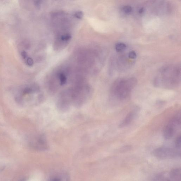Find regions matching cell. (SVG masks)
<instances>
[{
  "mask_svg": "<svg viewBox=\"0 0 181 181\" xmlns=\"http://www.w3.org/2000/svg\"><path fill=\"white\" fill-rule=\"evenodd\" d=\"M181 82V68L178 65H168L161 69L154 80L155 87L168 90L176 88Z\"/></svg>",
  "mask_w": 181,
  "mask_h": 181,
  "instance_id": "obj_1",
  "label": "cell"
},
{
  "mask_svg": "<svg viewBox=\"0 0 181 181\" xmlns=\"http://www.w3.org/2000/svg\"><path fill=\"white\" fill-rule=\"evenodd\" d=\"M135 77L121 78L112 83L110 90V98L114 102L120 103L129 99L131 93L137 83Z\"/></svg>",
  "mask_w": 181,
  "mask_h": 181,
  "instance_id": "obj_2",
  "label": "cell"
},
{
  "mask_svg": "<svg viewBox=\"0 0 181 181\" xmlns=\"http://www.w3.org/2000/svg\"><path fill=\"white\" fill-rule=\"evenodd\" d=\"M91 88L87 85L78 84L69 88L72 105L80 107L86 102L91 96Z\"/></svg>",
  "mask_w": 181,
  "mask_h": 181,
  "instance_id": "obj_3",
  "label": "cell"
},
{
  "mask_svg": "<svg viewBox=\"0 0 181 181\" xmlns=\"http://www.w3.org/2000/svg\"><path fill=\"white\" fill-rule=\"evenodd\" d=\"M180 113H178L171 118L164 128L163 137L166 140H169L173 137L178 128L180 126Z\"/></svg>",
  "mask_w": 181,
  "mask_h": 181,
  "instance_id": "obj_4",
  "label": "cell"
},
{
  "mask_svg": "<svg viewBox=\"0 0 181 181\" xmlns=\"http://www.w3.org/2000/svg\"><path fill=\"white\" fill-rule=\"evenodd\" d=\"M153 154L160 159H168L176 157L179 155L177 150L168 147H162L155 149Z\"/></svg>",
  "mask_w": 181,
  "mask_h": 181,
  "instance_id": "obj_5",
  "label": "cell"
},
{
  "mask_svg": "<svg viewBox=\"0 0 181 181\" xmlns=\"http://www.w3.org/2000/svg\"><path fill=\"white\" fill-rule=\"evenodd\" d=\"M57 106L59 109L63 111H67L72 105L71 97L69 89L63 91L58 97Z\"/></svg>",
  "mask_w": 181,
  "mask_h": 181,
  "instance_id": "obj_6",
  "label": "cell"
},
{
  "mask_svg": "<svg viewBox=\"0 0 181 181\" xmlns=\"http://www.w3.org/2000/svg\"><path fill=\"white\" fill-rule=\"evenodd\" d=\"M32 143L34 146L39 149L44 150L48 148V144L46 139L42 135L37 136L33 139Z\"/></svg>",
  "mask_w": 181,
  "mask_h": 181,
  "instance_id": "obj_7",
  "label": "cell"
},
{
  "mask_svg": "<svg viewBox=\"0 0 181 181\" xmlns=\"http://www.w3.org/2000/svg\"><path fill=\"white\" fill-rule=\"evenodd\" d=\"M138 111V109L136 108L127 114L123 120L119 125L120 128H123L129 126L135 118Z\"/></svg>",
  "mask_w": 181,
  "mask_h": 181,
  "instance_id": "obj_8",
  "label": "cell"
},
{
  "mask_svg": "<svg viewBox=\"0 0 181 181\" xmlns=\"http://www.w3.org/2000/svg\"><path fill=\"white\" fill-rule=\"evenodd\" d=\"M69 178L65 174L57 175L50 180V181H68Z\"/></svg>",
  "mask_w": 181,
  "mask_h": 181,
  "instance_id": "obj_9",
  "label": "cell"
},
{
  "mask_svg": "<svg viewBox=\"0 0 181 181\" xmlns=\"http://www.w3.org/2000/svg\"><path fill=\"white\" fill-rule=\"evenodd\" d=\"M126 48V45L123 43H119L115 45V49L118 52H121Z\"/></svg>",
  "mask_w": 181,
  "mask_h": 181,
  "instance_id": "obj_10",
  "label": "cell"
},
{
  "mask_svg": "<svg viewBox=\"0 0 181 181\" xmlns=\"http://www.w3.org/2000/svg\"><path fill=\"white\" fill-rule=\"evenodd\" d=\"M60 84L63 86L66 84L67 82V78L66 75L63 73H61L59 75Z\"/></svg>",
  "mask_w": 181,
  "mask_h": 181,
  "instance_id": "obj_11",
  "label": "cell"
},
{
  "mask_svg": "<svg viewBox=\"0 0 181 181\" xmlns=\"http://www.w3.org/2000/svg\"><path fill=\"white\" fill-rule=\"evenodd\" d=\"M175 145L177 149L181 148V135H178L175 141Z\"/></svg>",
  "mask_w": 181,
  "mask_h": 181,
  "instance_id": "obj_12",
  "label": "cell"
},
{
  "mask_svg": "<svg viewBox=\"0 0 181 181\" xmlns=\"http://www.w3.org/2000/svg\"><path fill=\"white\" fill-rule=\"evenodd\" d=\"M124 12L126 14H129L132 12V8L129 5H126L122 8Z\"/></svg>",
  "mask_w": 181,
  "mask_h": 181,
  "instance_id": "obj_13",
  "label": "cell"
},
{
  "mask_svg": "<svg viewBox=\"0 0 181 181\" xmlns=\"http://www.w3.org/2000/svg\"><path fill=\"white\" fill-rule=\"evenodd\" d=\"M128 57L130 60H135L137 57V54L135 51H131L128 54Z\"/></svg>",
  "mask_w": 181,
  "mask_h": 181,
  "instance_id": "obj_14",
  "label": "cell"
},
{
  "mask_svg": "<svg viewBox=\"0 0 181 181\" xmlns=\"http://www.w3.org/2000/svg\"><path fill=\"white\" fill-rule=\"evenodd\" d=\"M72 36L70 35L67 34L62 36L61 37V40L64 41H69L71 40Z\"/></svg>",
  "mask_w": 181,
  "mask_h": 181,
  "instance_id": "obj_15",
  "label": "cell"
},
{
  "mask_svg": "<svg viewBox=\"0 0 181 181\" xmlns=\"http://www.w3.org/2000/svg\"><path fill=\"white\" fill-rule=\"evenodd\" d=\"M74 15L76 18L79 19H81L83 18V13L82 11H78V12L75 13Z\"/></svg>",
  "mask_w": 181,
  "mask_h": 181,
  "instance_id": "obj_16",
  "label": "cell"
},
{
  "mask_svg": "<svg viewBox=\"0 0 181 181\" xmlns=\"http://www.w3.org/2000/svg\"><path fill=\"white\" fill-rule=\"evenodd\" d=\"M26 62L27 63V65H28L29 66H31L33 65V61L32 58L29 57L28 58H27L26 60Z\"/></svg>",
  "mask_w": 181,
  "mask_h": 181,
  "instance_id": "obj_17",
  "label": "cell"
},
{
  "mask_svg": "<svg viewBox=\"0 0 181 181\" xmlns=\"http://www.w3.org/2000/svg\"><path fill=\"white\" fill-rule=\"evenodd\" d=\"M21 56L24 59H26L27 57V52L25 51H23L21 52Z\"/></svg>",
  "mask_w": 181,
  "mask_h": 181,
  "instance_id": "obj_18",
  "label": "cell"
},
{
  "mask_svg": "<svg viewBox=\"0 0 181 181\" xmlns=\"http://www.w3.org/2000/svg\"><path fill=\"white\" fill-rule=\"evenodd\" d=\"M40 1H36L35 2V4L36 6L38 8L40 6Z\"/></svg>",
  "mask_w": 181,
  "mask_h": 181,
  "instance_id": "obj_19",
  "label": "cell"
},
{
  "mask_svg": "<svg viewBox=\"0 0 181 181\" xmlns=\"http://www.w3.org/2000/svg\"><path fill=\"white\" fill-rule=\"evenodd\" d=\"M139 13H142L144 12V9L143 8H141V9L139 10Z\"/></svg>",
  "mask_w": 181,
  "mask_h": 181,
  "instance_id": "obj_20",
  "label": "cell"
},
{
  "mask_svg": "<svg viewBox=\"0 0 181 181\" xmlns=\"http://www.w3.org/2000/svg\"><path fill=\"white\" fill-rule=\"evenodd\" d=\"M26 179H25V178H24V179H22L20 180H19V181H26Z\"/></svg>",
  "mask_w": 181,
  "mask_h": 181,
  "instance_id": "obj_21",
  "label": "cell"
}]
</instances>
